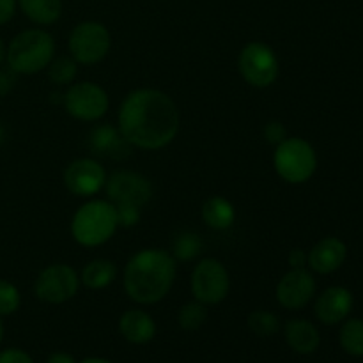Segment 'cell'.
Segmentation results:
<instances>
[{"instance_id":"cell-1","label":"cell","mask_w":363,"mask_h":363,"mask_svg":"<svg viewBox=\"0 0 363 363\" xmlns=\"http://www.w3.org/2000/svg\"><path fill=\"white\" fill-rule=\"evenodd\" d=\"M119 131L133 147L158 151L167 147L179 131V110L158 89H137L123 99L117 116Z\"/></svg>"},{"instance_id":"cell-2","label":"cell","mask_w":363,"mask_h":363,"mask_svg":"<svg viewBox=\"0 0 363 363\" xmlns=\"http://www.w3.org/2000/svg\"><path fill=\"white\" fill-rule=\"evenodd\" d=\"M177 261L163 248H144L128 261L124 291L138 305H155L170 293Z\"/></svg>"},{"instance_id":"cell-3","label":"cell","mask_w":363,"mask_h":363,"mask_svg":"<svg viewBox=\"0 0 363 363\" xmlns=\"http://www.w3.org/2000/svg\"><path fill=\"white\" fill-rule=\"evenodd\" d=\"M55 53L52 34L41 28L20 32L6 50L7 66L16 74H35L48 67Z\"/></svg>"},{"instance_id":"cell-4","label":"cell","mask_w":363,"mask_h":363,"mask_svg":"<svg viewBox=\"0 0 363 363\" xmlns=\"http://www.w3.org/2000/svg\"><path fill=\"white\" fill-rule=\"evenodd\" d=\"M116 206L110 201L85 202L77 209L71 220V234L82 247L94 248L105 245L117 230Z\"/></svg>"},{"instance_id":"cell-5","label":"cell","mask_w":363,"mask_h":363,"mask_svg":"<svg viewBox=\"0 0 363 363\" xmlns=\"http://www.w3.org/2000/svg\"><path fill=\"white\" fill-rule=\"evenodd\" d=\"M273 167L280 179L289 184H301L314 176L318 156L307 140L300 137H287L286 140L275 145Z\"/></svg>"},{"instance_id":"cell-6","label":"cell","mask_w":363,"mask_h":363,"mask_svg":"<svg viewBox=\"0 0 363 363\" xmlns=\"http://www.w3.org/2000/svg\"><path fill=\"white\" fill-rule=\"evenodd\" d=\"M238 67L245 82L257 89L273 85L280 74V60L275 50L262 41L245 45L238 57Z\"/></svg>"},{"instance_id":"cell-7","label":"cell","mask_w":363,"mask_h":363,"mask_svg":"<svg viewBox=\"0 0 363 363\" xmlns=\"http://www.w3.org/2000/svg\"><path fill=\"white\" fill-rule=\"evenodd\" d=\"M112 46L108 28L99 21H82L71 30L67 48L78 64H98L105 59Z\"/></svg>"},{"instance_id":"cell-8","label":"cell","mask_w":363,"mask_h":363,"mask_svg":"<svg viewBox=\"0 0 363 363\" xmlns=\"http://www.w3.org/2000/svg\"><path fill=\"white\" fill-rule=\"evenodd\" d=\"M62 105L74 119L94 123L108 112L110 98L105 89L94 82H77L64 92Z\"/></svg>"},{"instance_id":"cell-9","label":"cell","mask_w":363,"mask_h":363,"mask_svg":"<svg viewBox=\"0 0 363 363\" xmlns=\"http://www.w3.org/2000/svg\"><path fill=\"white\" fill-rule=\"evenodd\" d=\"M191 294L204 305H218L227 298L230 289V277L218 259H204L195 266L190 280Z\"/></svg>"},{"instance_id":"cell-10","label":"cell","mask_w":363,"mask_h":363,"mask_svg":"<svg viewBox=\"0 0 363 363\" xmlns=\"http://www.w3.org/2000/svg\"><path fill=\"white\" fill-rule=\"evenodd\" d=\"M80 287V275L67 264H50L38 275L35 296L50 305H62L73 300Z\"/></svg>"},{"instance_id":"cell-11","label":"cell","mask_w":363,"mask_h":363,"mask_svg":"<svg viewBox=\"0 0 363 363\" xmlns=\"http://www.w3.org/2000/svg\"><path fill=\"white\" fill-rule=\"evenodd\" d=\"M106 195L112 204H133L142 208L152 199V184L133 170H117L106 177Z\"/></svg>"},{"instance_id":"cell-12","label":"cell","mask_w":363,"mask_h":363,"mask_svg":"<svg viewBox=\"0 0 363 363\" xmlns=\"http://www.w3.org/2000/svg\"><path fill=\"white\" fill-rule=\"evenodd\" d=\"M105 167L94 158H78L64 169V186L77 197H92L106 184Z\"/></svg>"},{"instance_id":"cell-13","label":"cell","mask_w":363,"mask_h":363,"mask_svg":"<svg viewBox=\"0 0 363 363\" xmlns=\"http://www.w3.org/2000/svg\"><path fill=\"white\" fill-rule=\"evenodd\" d=\"M315 294V280L305 268H291L277 284V301L287 311H300Z\"/></svg>"},{"instance_id":"cell-14","label":"cell","mask_w":363,"mask_h":363,"mask_svg":"<svg viewBox=\"0 0 363 363\" xmlns=\"http://www.w3.org/2000/svg\"><path fill=\"white\" fill-rule=\"evenodd\" d=\"M89 147L98 156L123 160L130 156L133 145L124 138L119 128H113L110 124H99V126L92 128L89 133Z\"/></svg>"},{"instance_id":"cell-15","label":"cell","mask_w":363,"mask_h":363,"mask_svg":"<svg viewBox=\"0 0 363 363\" xmlns=\"http://www.w3.org/2000/svg\"><path fill=\"white\" fill-rule=\"evenodd\" d=\"M353 294L346 287H330L315 301V315L325 325H337L350 315Z\"/></svg>"},{"instance_id":"cell-16","label":"cell","mask_w":363,"mask_h":363,"mask_svg":"<svg viewBox=\"0 0 363 363\" xmlns=\"http://www.w3.org/2000/svg\"><path fill=\"white\" fill-rule=\"evenodd\" d=\"M346 254V245L339 238H325L308 252V266L321 275H328L342 266Z\"/></svg>"},{"instance_id":"cell-17","label":"cell","mask_w":363,"mask_h":363,"mask_svg":"<svg viewBox=\"0 0 363 363\" xmlns=\"http://www.w3.org/2000/svg\"><path fill=\"white\" fill-rule=\"evenodd\" d=\"M119 332L130 344H147L156 335V323L147 312L140 308L126 311L119 319Z\"/></svg>"},{"instance_id":"cell-18","label":"cell","mask_w":363,"mask_h":363,"mask_svg":"<svg viewBox=\"0 0 363 363\" xmlns=\"http://www.w3.org/2000/svg\"><path fill=\"white\" fill-rule=\"evenodd\" d=\"M286 340L293 351L300 354H311L321 344L319 330L305 319H293L286 326Z\"/></svg>"},{"instance_id":"cell-19","label":"cell","mask_w":363,"mask_h":363,"mask_svg":"<svg viewBox=\"0 0 363 363\" xmlns=\"http://www.w3.org/2000/svg\"><path fill=\"white\" fill-rule=\"evenodd\" d=\"M202 220L215 230H227L236 222V209L233 202L222 195H213L202 206Z\"/></svg>"},{"instance_id":"cell-20","label":"cell","mask_w":363,"mask_h":363,"mask_svg":"<svg viewBox=\"0 0 363 363\" xmlns=\"http://www.w3.org/2000/svg\"><path fill=\"white\" fill-rule=\"evenodd\" d=\"M117 277V266L108 259H94L82 269L80 282L92 291H99L113 284Z\"/></svg>"},{"instance_id":"cell-21","label":"cell","mask_w":363,"mask_h":363,"mask_svg":"<svg viewBox=\"0 0 363 363\" xmlns=\"http://www.w3.org/2000/svg\"><path fill=\"white\" fill-rule=\"evenodd\" d=\"M25 16L38 25H52L62 14V0H18Z\"/></svg>"},{"instance_id":"cell-22","label":"cell","mask_w":363,"mask_h":363,"mask_svg":"<svg viewBox=\"0 0 363 363\" xmlns=\"http://www.w3.org/2000/svg\"><path fill=\"white\" fill-rule=\"evenodd\" d=\"M202 240L195 233L177 234L172 243V257L181 262H190L202 254Z\"/></svg>"},{"instance_id":"cell-23","label":"cell","mask_w":363,"mask_h":363,"mask_svg":"<svg viewBox=\"0 0 363 363\" xmlns=\"http://www.w3.org/2000/svg\"><path fill=\"white\" fill-rule=\"evenodd\" d=\"M340 346L351 357H363V321L350 319L340 330Z\"/></svg>"},{"instance_id":"cell-24","label":"cell","mask_w":363,"mask_h":363,"mask_svg":"<svg viewBox=\"0 0 363 363\" xmlns=\"http://www.w3.org/2000/svg\"><path fill=\"white\" fill-rule=\"evenodd\" d=\"M78 74V62L73 57H53L48 64V78L55 85H71Z\"/></svg>"},{"instance_id":"cell-25","label":"cell","mask_w":363,"mask_h":363,"mask_svg":"<svg viewBox=\"0 0 363 363\" xmlns=\"http://www.w3.org/2000/svg\"><path fill=\"white\" fill-rule=\"evenodd\" d=\"M179 326L186 332H195L201 328L206 321H208V305L201 303V301L194 300L190 303L183 305L177 315Z\"/></svg>"},{"instance_id":"cell-26","label":"cell","mask_w":363,"mask_h":363,"mask_svg":"<svg viewBox=\"0 0 363 363\" xmlns=\"http://www.w3.org/2000/svg\"><path fill=\"white\" fill-rule=\"evenodd\" d=\"M248 328L259 337H272L280 330V321L273 312L255 311L248 315Z\"/></svg>"},{"instance_id":"cell-27","label":"cell","mask_w":363,"mask_h":363,"mask_svg":"<svg viewBox=\"0 0 363 363\" xmlns=\"http://www.w3.org/2000/svg\"><path fill=\"white\" fill-rule=\"evenodd\" d=\"M21 296L14 284L0 279V315H11L20 308Z\"/></svg>"},{"instance_id":"cell-28","label":"cell","mask_w":363,"mask_h":363,"mask_svg":"<svg viewBox=\"0 0 363 363\" xmlns=\"http://www.w3.org/2000/svg\"><path fill=\"white\" fill-rule=\"evenodd\" d=\"M116 206L117 225L119 227H135L140 222V208L133 204H113Z\"/></svg>"},{"instance_id":"cell-29","label":"cell","mask_w":363,"mask_h":363,"mask_svg":"<svg viewBox=\"0 0 363 363\" xmlns=\"http://www.w3.org/2000/svg\"><path fill=\"white\" fill-rule=\"evenodd\" d=\"M264 138L273 145H279L287 138V130L280 121H272L264 126Z\"/></svg>"},{"instance_id":"cell-30","label":"cell","mask_w":363,"mask_h":363,"mask_svg":"<svg viewBox=\"0 0 363 363\" xmlns=\"http://www.w3.org/2000/svg\"><path fill=\"white\" fill-rule=\"evenodd\" d=\"M0 363H34V360L25 351L11 347V350H6L0 353Z\"/></svg>"},{"instance_id":"cell-31","label":"cell","mask_w":363,"mask_h":363,"mask_svg":"<svg viewBox=\"0 0 363 363\" xmlns=\"http://www.w3.org/2000/svg\"><path fill=\"white\" fill-rule=\"evenodd\" d=\"M14 84H16V73L13 69H2L0 67V98L7 96L13 91Z\"/></svg>"},{"instance_id":"cell-32","label":"cell","mask_w":363,"mask_h":363,"mask_svg":"<svg viewBox=\"0 0 363 363\" xmlns=\"http://www.w3.org/2000/svg\"><path fill=\"white\" fill-rule=\"evenodd\" d=\"M291 268H305L308 264V254L301 248H293L289 252V257H287Z\"/></svg>"},{"instance_id":"cell-33","label":"cell","mask_w":363,"mask_h":363,"mask_svg":"<svg viewBox=\"0 0 363 363\" xmlns=\"http://www.w3.org/2000/svg\"><path fill=\"white\" fill-rule=\"evenodd\" d=\"M18 0H0V25L7 23L16 13Z\"/></svg>"},{"instance_id":"cell-34","label":"cell","mask_w":363,"mask_h":363,"mask_svg":"<svg viewBox=\"0 0 363 363\" xmlns=\"http://www.w3.org/2000/svg\"><path fill=\"white\" fill-rule=\"evenodd\" d=\"M46 363H74V358L67 353H53Z\"/></svg>"},{"instance_id":"cell-35","label":"cell","mask_w":363,"mask_h":363,"mask_svg":"<svg viewBox=\"0 0 363 363\" xmlns=\"http://www.w3.org/2000/svg\"><path fill=\"white\" fill-rule=\"evenodd\" d=\"M4 60H6V46H4V41L0 39V66H2Z\"/></svg>"},{"instance_id":"cell-36","label":"cell","mask_w":363,"mask_h":363,"mask_svg":"<svg viewBox=\"0 0 363 363\" xmlns=\"http://www.w3.org/2000/svg\"><path fill=\"white\" fill-rule=\"evenodd\" d=\"M82 363H112V362L103 360V358H87V360H84Z\"/></svg>"},{"instance_id":"cell-37","label":"cell","mask_w":363,"mask_h":363,"mask_svg":"<svg viewBox=\"0 0 363 363\" xmlns=\"http://www.w3.org/2000/svg\"><path fill=\"white\" fill-rule=\"evenodd\" d=\"M4 138H6V130H4L2 123H0V144H2V142H4Z\"/></svg>"},{"instance_id":"cell-38","label":"cell","mask_w":363,"mask_h":363,"mask_svg":"<svg viewBox=\"0 0 363 363\" xmlns=\"http://www.w3.org/2000/svg\"><path fill=\"white\" fill-rule=\"evenodd\" d=\"M2 339H4V325L2 321H0V344H2Z\"/></svg>"}]
</instances>
